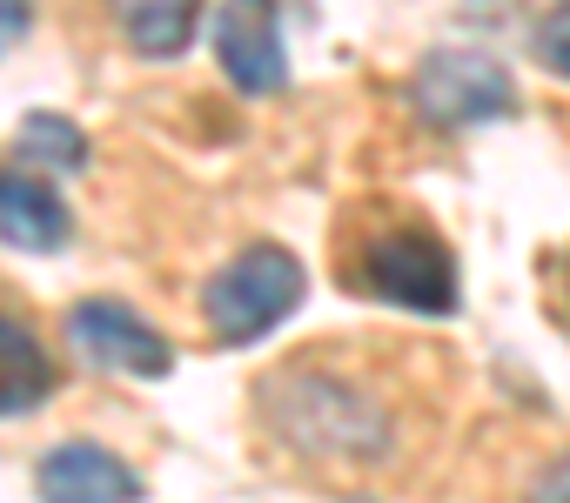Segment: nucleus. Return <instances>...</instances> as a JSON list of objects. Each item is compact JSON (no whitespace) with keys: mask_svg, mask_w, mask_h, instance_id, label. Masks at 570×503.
<instances>
[{"mask_svg":"<svg viewBox=\"0 0 570 503\" xmlns=\"http://www.w3.org/2000/svg\"><path fill=\"white\" fill-rule=\"evenodd\" d=\"M55 396V363L41 356L35 329L0 316V416H28Z\"/></svg>","mask_w":570,"mask_h":503,"instance_id":"10","label":"nucleus"},{"mask_svg":"<svg viewBox=\"0 0 570 503\" xmlns=\"http://www.w3.org/2000/svg\"><path fill=\"white\" fill-rule=\"evenodd\" d=\"M14 148L35 168H88V135L75 121H61V115H28L21 135H14Z\"/></svg>","mask_w":570,"mask_h":503,"instance_id":"11","label":"nucleus"},{"mask_svg":"<svg viewBox=\"0 0 570 503\" xmlns=\"http://www.w3.org/2000/svg\"><path fill=\"white\" fill-rule=\"evenodd\" d=\"M530 48H537V61H543L550 75H563V81H570V0L537 21V41H530Z\"/></svg>","mask_w":570,"mask_h":503,"instance_id":"12","label":"nucleus"},{"mask_svg":"<svg viewBox=\"0 0 570 503\" xmlns=\"http://www.w3.org/2000/svg\"><path fill=\"white\" fill-rule=\"evenodd\" d=\"M115 28L128 34L135 55L148 61H175L188 41H195V21H202V0H108Z\"/></svg>","mask_w":570,"mask_h":503,"instance_id":"9","label":"nucleus"},{"mask_svg":"<svg viewBox=\"0 0 570 503\" xmlns=\"http://www.w3.org/2000/svg\"><path fill=\"white\" fill-rule=\"evenodd\" d=\"M410 108L430 128H476V121L517 115V81L476 48H436L410 75Z\"/></svg>","mask_w":570,"mask_h":503,"instance_id":"4","label":"nucleus"},{"mask_svg":"<svg viewBox=\"0 0 570 503\" xmlns=\"http://www.w3.org/2000/svg\"><path fill=\"white\" fill-rule=\"evenodd\" d=\"M215 55H222V75L242 95H282L289 88V48H282V8L275 0H222Z\"/></svg>","mask_w":570,"mask_h":503,"instance_id":"6","label":"nucleus"},{"mask_svg":"<svg viewBox=\"0 0 570 503\" xmlns=\"http://www.w3.org/2000/svg\"><path fill=\"white\" fill-rule=\"evenodd\" d=\"M68 235H75V215L55 195V181H35V175H8V168H0V241L21 248V256H55Z\"/></svg>","mask_w":570,"mask_h":503,"instance_id":"8","label":"nucleus"},{"mask_svg":"<svg viewBox=\"0 0 570 503\" xmlns=\"http://www.w3.org/2000/svg\"><path fill=\"white\" fill-rule=\"evenodd\" d=\"M303 263L289 256V248H275V241H255L242 248L235 263H222L202 289V316L215 329V343L242 349V343H262L268 329H282L296 309H303Z\"/></svg>","mask_w":570,"mask_h":503,"instance_id":"2","label":"nucleus"},{"mask_svg":"<svg viewBox=\"0 0 570 503\" xmlns=\"http://www.w3.org/2000/svg\"><path fill=\"white\" fill-rule=\"evenodd\" d=\"M28 28H35V8H28V0H0V55H14V48L28 41Z\"/></svg>","mask_w":570,"mask_h":503,"instance_id":"13","label":"nucleus"},{"mask_svg":"<svg viewBox=\"0 0 570 503\" xmlns=\"http://www.w3.org/2000/svg\"><path fill=\"white\" fill-rule=\"evenodd\" d=\"M262 410L268 423L289 436L303 456H343V463H363V456H383L390 450V430L376 416V403L363 389H350L343 376H323V369H289L262 389Z\"/></svg>","mask_w":570,"mask_h":503,"instance_id":"1","label":"nucleus"},{"mask_svg":"<svg viewBox=\"0 0 570 503\" xmlns=\"http://www.w3.org/2000/svg\"><path fill=\"white\" fill-rule=\"evenodd\" d=\"M356 283L376 303H396L410 316H456V256L430 235V228H390L363 248Z\"/></svg>","mask_w":570,"mask_h":503,"instance_id":"3","label":"nucleus"},{"mask_svg":"<svg viewBox=\"0 0 570 503\" xmlns=\"http://www.w3.org/2000/svg\"><path fill=\"white\" fill-rule=\"evenodd\" d=\"M41 503H141V476L101 443H61L35 470Z\"/></svg>","mask_w":570,"mask_h":503,"instance_id":"7","label":"nucleus"},{"mask_svg":"<svg viewBox=\"0 0 570 503\" xmlns=\"http://www.w3.org/2000/svg\"><path fill=\"white\" fill-rule=\"evenodd\" d=\"M530 503H570V456H557V463L543 470V483L530 490Z\"/></svg>","mask_w":570,"mask_h":503,"instance_id":"14","label":"nucleus"},{"mask_svg":"<svg viewBox=\"0 0 570 503\" xmlns=\"http://www.w3.org/2000/svg\"><path fill=\"white\" fill-rule=\"evenodd\" d=\"M68 343H75L95 369H115V376H141V383H155V376L175 369L168 336H161L155 323H141V316H135L128 303H115V296H88V303H75V309H68Z\"/></svg>","mask_w":570,"mask_h":503,"instance_id":"5","label":"nucleus"},{"mask_svg":"<svg viewBox=\"0 0 570 503\" xmlns=\"http://www.w3.org/2000/svg\"><path fill=\"white\" fill-rule=\"evenodd\" d=\"M563 303H570V263H563Z\"/></svg>","mask_w":570,"mask_h":503,"instance_id":"15","label":"nucleus"}]
</instances>
